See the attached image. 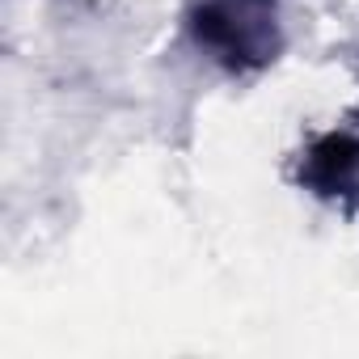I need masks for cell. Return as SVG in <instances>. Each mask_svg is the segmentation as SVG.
<instances>
[{"label":"cell","instance_id":"1","mask_svg":"<svg viewBox=\"0 0 359 359\" xmlns=\"http://www.w3.org/2000/svg\"><path fill=\"white\" fill-rule=\"evenodd\" d=\"M191 39L229 72L266 68L283 47L279 0H199L191 9Z\"/></svg>","mask_w":359,"mask_h":359},{"label":"cell","instance_id":"2","mask_svg":"<svg viewBox=\"0 0 359 359\" xmlns=\"http://www.w3.org/2000/svg\"><path fill=\"white\" fill-rule=\"evenodd\" d=\"M300 187L321 199H346L359 191V135L325 131L300 156Z\"/></svg>","mask_w":359,"mask_h":359}]
</instances>
